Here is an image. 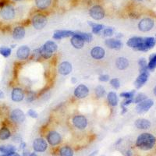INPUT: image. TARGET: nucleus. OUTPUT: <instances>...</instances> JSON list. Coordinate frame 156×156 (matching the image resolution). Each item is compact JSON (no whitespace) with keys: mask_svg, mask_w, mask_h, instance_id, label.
Returning a JSON list of instances; mask_svg holds the SVG:
<instances>
[{"mask_svg":"<svg viewBox=\"0 0 156 156\" xmlns=\"http://www.w3.org/2000/svg\"><path fill=\"white\" fill-rule=\"evenodd\" d=\"M31 23L35 30L40 31L46 26L48 23V18L45 13L38 11L31 16Z\"/></svg>","mask_w":156,"mask_h":156,"instance_id":"2","label":"nucleus"},{"mask_svg":"<svg viewBox=\"0 0 156 156\" xmlns=\"http://www.w3.org/2000/svg\"><path fill=\"white\" fill-rule=\"evenodd\" d=\"M94 94L97 98H102L106 94V91L102 85H98L94 88Z\"/></svg>","mask_w":156,"mask_h":156,"instance_id":"34","label":"nucleus"},{"mask_svg":"<svg viewBox=\"0 0 156 156\" xmlns=\"http://www.w3.org/2000/svg\"><path fill=\"white\" fill-rule=\"evenodd\" d=\"M73 70V66L68 61H63L59 63L58 66V72L63 76H67L70 74Z\"/></svg>","mask_w":156,"mask_h":156,"instance_id":"17","label":"nucleus"},{"mask_svg":"<svg viewBox=\"0 0 156 156\" xmlns=\"http://www.w3.org/2000/svg\"><path fill=\"white\" fill-rule=\"evenodd\" d=\"M149 73H141L137 77L134 81V86L137 89H140L146 83L148 80Z\"/></svg>","mask_w":156,"mask_h":156,"instance_id":"21","label":"nucleus"},{"mask_svg":"<svg viewBox=\"0 0 156 156\" xmlns=\"http://www.w3.org/2000/svg\"><path fill=\"white\" fill-rule=\"evenodd\" d=\"M89 16L95 20H101L105 18V11L102 5L96 4L89 9Z\"/></svg>","mask_w":156,"mask_h":156,"instance_id":"6","label":"nucleus"},{"mask_svg":"<svg viewBox=\"0 0 156 156\" xmlns=\"http://www.w3.org/2000/svg\"><path fill=\"white\" fill-rule=\"evenodd\" d=\"M121 142H122V139H119V140H118V141H117V142H116V145H118L119 144H120V143H121Z\"/></svg>","mask_w":156,"mask_h":156,"instance_id":"56","label":"nucleus"},{"mask_svg":"<svg viewBox=\"0 0 156 156\" xmlns=\"http://www.w3.org/2000/svg\"><path fill=\"white\" fill-rule=\"evenodd\" d=\"M0 152L5 154L6 156L13 155L16 153V148L15 146L11 145V144L1 145L0 146Z\"/></svg>","mask_w":156,"mask_h":156,"instance_id":"26","label":"nucleus"},{"mask_svg":"<svg viewBox=\"0 0 156 156\" xmlns=\"http://www.w3.org/2000/svg\"><path fill=\"white\" fill-rule=\"evenodd\" d=\"M26 147H27V144L25 143L24 141H21L20 144V149H21V150H25L26 149Z\"/></svg>","mask_w":156,"mask_h":156,"instance_id":"48","label":"nucleus"},{"mask_svg":"<svg viewBox=\"0 0 156 156\" xmlns=\"http://www.w3.org/2000/svg\"><path fill=\"white\" fill-rule=\"evenodd\" d=\"M75 31H69V30H57L53 33V38L55 40H60L63 38H71L74 35Z\"/></svg>","mask_w":156,"mask_h":156,"instance_id":"19","label":"nucleus"},{"mask_svg":"<svg viewBox=\"0 0 156 156\" xmlns=\"http://www.w3.org/2000/svg\"><path fill=\"white\" fill-rule=\"evenodd\" d=\"M72 125L78 131H84L88 126V120L85 116L81 114H76L73 116L71 120Z\"/></svg>","mask_w":156,"mask_h":156,"instance_id":"4","label":"nucleus"},{"mask_svg":"<svg viewBox=\"0 0 156 156\" xmlns=\"http://www.w3.org/2000/svg\"><path fill=\"white\" fill-rule=\"evenodd\" d=\"M31 49L27 46H21L16 50V58L21 61H25L31 56Z\"/></svg>","mask_w":156,"mask_h":156,"instance_id":"12","label":"nucleus"},{"mask_svg":"<svg viewBox=\"0 0 156 156\" xmlns=\"http://www.w3.org/2000/svg\"><path fill=\"white\" fill-rule=\"evenodd\" d=\"M109 82H110V85L116 90H118L120 87V82L118 78H112Z\"/></svg>","mask_w":156,"mask_h":156,"instance_id":"43","label":"nucleus"},{"mask_svg":"<svg viewBox=\"0 0 156 156\" xmlns=\"http://www.w3.org/2000/svg\"><path fill=\"white\" fill-rule=\"evenodd\" d=\"M154 25V20L151 18L149 17H146V18H143L142 20H140V22L138 23V29L139 31H142V32H148L150 31Z\"/></svg>","mask_w":156,"mask_h":156,"instance_id":"11","label":"nucleus"},{"mask_svg":"<svg viewBox=\"0 0 156 156\" xmlns=\"http://www.w3.org/2000/svg\"><path fill=\"white\" fill-rule=\"evenodd\" d=\"M27 116H29L32 119H37L38 117V113L32 109H29V110L27 111Z\"/></svg>","mask_w":156,"mask_h":156,"instance_id":"44","label":"nucleus"},{"mask_svg":"<svg viewBox=\"0 0 156 156\" xmlns=\"http://www.w3.org/2000/svg\"><path fill=\"white\" fill-rule=\"evenodd\" d=\"M153 93H154V94L156 96V85L155 87H154V89H153Z\"/></svg>","mask_w":156,"mask_h":156,"instance_id":"57","label":"nucleus"},{"mask_svg":"<svg viewBox=\"0 0 156 156\" xmlns=\"http://www.w3.org/2000/svg\"><path fill=\"white\" fill-rule=\"evenodd\" d=\"M30 154H31L30 151H27V150H26V149L23 151V156H29Z\"/></svg>","mask_w":156,"mask_h":156,"instance_id":"50","label":"nucleus"},{"mask_svg":"<svg viewBox=\"0 0 156 156\" xmlns=\"http://www.w3.org/2000/svg\"><path fill=\"white\" fill-rule=\"evenodd\" d=\"M25 98L27 102H32L36 99V92L32 90L27 91L25 94Z\"/></svg>","mask_w":156,"mask_h":156,"instance_id":"38","label":"nucleus"},{"mask_svg":"<svg viewBox=\"0 0 156 156\" xmlns=\"http://www.w3.org/2000/svg\"><path fill=\"white\" fill-rule=\"evenodd\" d=\"M122 108V111H121V114H125L126 113H127V111H128V109H127V107H125V106H121Z\"/></svg>","mask_w":156,"mask_h":156,"instance_id":"49","label":"nucleus"},{"mask_svg":"<svg viewBox=\"0 0 156 156\" xmlns=\"http://www.w3.org/2000/svg\"><path fill=\"white\" fill-rule=\"evenodd\" d=\"M107 102L110 106L112 107H116L118 105L119 102V97L116 92L114 91H110L107 94Z\"/></svg>","mask_w":156,"mask_h":156,"instance_id":"25","label":"nucleus"},{"mask_svg":"<svg viewBox=\"0 0 156 156\" xmlns=\"http://www.w3.org/2000/svg\"><path fill=\"white\" fill-rule=\"evenodd\" d=\"M134 102V98H129V99H124L123 102H121V106H125L127 107V105H131V103Z\"/></svg>","mask_w":156,"mask_h":156,"instance_id":"46","label":"nucleus"},{"mask_svg":"<svg viewBox=\"0 0 156 156\" xmlns=\"http://www.w3.org/2000/svg\"><path fill=\"white\" fill-rule=\"evenodd\" d=\"M97 153H98V151L96 150V151H93L92 153H91V154H89L88 156H95L97 154Z\"/></svg>","mask_w":156,"mask_h":156,"instance_id":"53","label":"nucleus"},{"mask_svg":"<svg viewBox=\"0 0 156 156\" xmlns=\"http://www.w3.org/2000/svg\"><path fill=\"white\" fill-rule=\"evenodd\" d=\"M42 46H43V48H45L46 50H48V51L50 52V53H53V54H55V53H56L57 49H58V46H57L56 43L55 42H53V41H47Z\"/></svg>","mask_w":156,"mask_h":156,"instance_id":"30","label":"nucleus"},{"mask_svg":"<svg viewBox=\"0 0 156 156\" xmlns=\"http://www.w3.org/2000/svg\"><path fill=\"white\" fill-rule=\"evenodd\" d=\"M12 136V133L7 126L3 125L0 128V140L5 141L8 140Z\"/></svg>","mask_w":156,"mask_h":156,"instance_id":"27","label":"nucleus"},{"mask_svg":"<svg viewBox=\"0 0 156 156\" xmlns=\"http://www.w3.org/2000/svg\"><path fill=\"white\" fill-rule=\"evenodd\" d=\"M144 46H145L147 51H148L149 49H151L154 47L156 44V39L153 37L144 38Z\"/></svg>","mask_w":156,"mask_h":156,"instance_id":"31","label":"nucleus"},{"mask_svg":"<svg viewBox=\"0 0 156 156\" xmlns=\"http://www.w3.org/2000/svg\"><path fill=\"white\" fill-rule=\"evenodd\" d=\"M8 2H9V0H0V9L8 4Z\"/></svg>","mask_w":156,"mask_h":156,"instance_id":"47","label":"nucleus"},{"mask_svg":"<svg viewBox=\"0 0 156 156\" xmlns=\"http://www.w3.org/2000/svg\"><path fill=\"white\" fill-rule=\"evenodd\" d=\"M9 118L13 123L16 124H20L24 123L26 120L25 113L20 109H15L11 111Z\"/></svg>","mask_w":156,"mask_h":156,"instance_id":"8","label":"nucleus"},{"mask_svg":"<svg viewBox=\"0 0 156 156\" xmlns=\"http://www.w3.org/2000/svg\"><path fill=\"white\" fill-rule=\"evenodd\" d=\"M156 138L150 133H143L137 137L136 140V146L141 150L148 151L154 147Z\"/></svg>","mask_w":156,"mask_h":156,"instance_id":"1","label":"nucleus"},{"mask_svg":"<svg viewBox=\"0 0 156 156\" xmlns=\"http://www.w3.org/2000/svg\"><path fill=\"white\" fill-rule=\"evenodd\" d=\"M14 2H21V1H23V0H13Z\"/></svg>","mask_w":156,"mask_h":156,"instance_id":"58","label":"nucleus"},{"mask_svg":"<svg viewBox=\"0 0 156 156\" xmlns=\"http://www.w3.org/2000/svg\"><path fill=\"white\" fill-rule=\"evenodd\" d=\"M138 66H139V71L141 73H148V63L144 58H141L138 60Z\"/></svg>","mask_w":156,"mask_h":156,"instance_id":"33","label":"nucleus"},{"mask_svg":"<svg viewBox=\"0 0 156 156\" xmlns=\"http://www.w3.org/2000/svg\"><path fill=\"white\" fill-rule=\"evenodd\" d=\"M30 59L33 61H40L41 59H42V54H41V50H40V48H38V49H34L31 53V56H30Z\"/></svg>","mask_w":156,"mask_h":156,"instance_id":"35","label":"nucleus"},{"mask_svg":"<svg viewBox=\"0 0 156 156\" xmlns=\"http://www.w3.org/2000/svg\"><path fill=\"white\" fill-rule=\"evenodd\" d=\"M146 99H148V96L145 94H144V93H139V94H137L136 96H134V103L138 104Z\"/></svg>","mask_w":156,"mask_h":156,"instance_id":"40","label":"nucleus"},{"mask_svg":"<svg viewBox=\"0 0 156 156\" xmlns=\"http://www.w3.org/2000/svg\"><path fill=\"white\" fill-rule=\"evenodd\" d=\"M26 35V30L24 26L18 25L13 27V31H12V37L14 40L19 41L21 40L25 37Z\"/></svg>","mask_w":156,"mask_h":156,"instance_id":"18","label":"nucleus"},{"mask_svg":"<svg viewBox=\"0 0 156 156\" xmlns=\"http://www.w3.org/2000/svg\"><path fill=\"white\" fill-rule=\"evenodd\" d=\"M136 1H137V2H141V1H144V0H136Z\"/></svg>","mask_w":156,"mask_h":156,"instance_id":"60","label":"nucleus"},{"mask_svg":"<svg viewBox=\"0 0 156 156\" xmlns=\"http://www.w3.org/2000/svg\"><path fill=\"white\" fill-rule=\"evenodd\" d=\"M41 50V54H42V57L43 59H50L51 58H53V56H54V54L50 52H49L48 50H46L45 48H43V46H41L40 47Z\"/></svg>","mask_w":156,"mask_h":156,"instance_id":"39","label":"nucleus"},{"mask_svg":"<svg viewBox=\"0 0 156 156\" xmlns=\"http://www.w3.org/2000/svg\"><path fill=\"white\" fill-rule=\"evenodd\" d=\"M29 156H38V154H37L36 152H32V153H31V154H30V155Z\"/></svg>","mask_w":156,"mask_h":156,"instance_id":"55","label":"nucleus"},{"mask_svg":"<svg viewBox=\"0 0 156 156\" xmlns=\"http://www.w3.org/2000/svg\"><path fill=\"white\" fill-rule=\"evenodd\" d=\"M155 37H156V34H155Z\"/></svg>","mask_w":156,"mask_h":156,"instance_id":"61","label":"nucleus"},{"mask_svg":"<svg viewBox=\"0 0 156 156\" xmlns=\"http://www.w3.org/2000/svg\"><path fill=\"white\" fill-rule=\"evenodd\" d=\"M70 81H71V83H73V84H75V83H76V82H77V80H76V77H74V76H73V77L71 78Z\"/></svg>","mask_w":156,"mask_h":156,"instance_id":"52","label":"nucleus"},{"mask_svg":"<svg viewBox=\"0 0 156 156\" xmlns=\"http://www.w3.org/2000/svg\"><path fill=\"white\" fill-rule=\"evenodd\" d=\"M134 125L139 130H148L151 127V124L147 119H137L134 122Z\"/></svg>","mask_w":156,"mask_h":156,"instance_id":"24","label":"nucleus"},{"mask_svg":"<svg viewBox=\"0 0 156 156\" xmlns=\"http://www.w3.org/2000/svg\"><path fill=\"white\" fill-rule=\"evenodd\" d=\"M87 24L91 27L92 34H94V35H99L100 33L102 31V30L105 28V26L103 24H97V23H94V22L87 21Z\"/></svg>","mask_w":156,"mask_h":156,"instance_id":"28","label":"nucleus"},{"mask_svg":"<svg viewBox=\"0 0 156 156\" xmlns=\"http://www.w3.org/2000/svg\"><path fill=\"white\" fill-rule=\"evenodd\" d=\"M46 141H47L49 145L56 147V146L59 145L60 144L62 143L63 138L59 133L53 130V131L48 132L47 135H46Z\"/></svg>","mask_w":156,"mask_h":156,"instance_id":"7","label":"nucleus"},{"mask_svg":"<svg viewBox=\"0 0 156 156\" xmlns=\"http://www.w3.org/2000/svg\"><path fill=\"white\" fill-rule=\"evenodd\" d=\"M70 44L74 49H81L84 46L85 42L80 37L76 35L74 32V35L70 38Z\"/></svg>","mask_w":156,"mask_h":156,"instance_id":"22","label":"nucleus"},{"mask_svg":"<svg viewBox=\"0 0 156 156\" xmlns=\"http://www.w3.org/2000/svg\"><path fill=\"white\" fill-rule=\"evenodd\" d=\"M32 148L35 152H45L48 148V142L43 137H38L34 140Z\"/></svg>","mask_w":156,"mask_h":156,"instance_id":"9","label":"nucleus"},{"mask_svg":"<svg viewBox=\"0 0 156 156\" xmlns=\"http://www.w3.org/2000/svg\"><path fill=\"white\" fill-rule=\"evenodd\" d=\"M102 34L105 38H110L114 35V29L113 27H105L102 31Z\"/></svg>","mask_w":156,"mask_h":156,"instance_id":"42","label":"nucleus"},{"mask_svg":"<svg viewBox=\"0 0 156 156\" xmlns=\"http://www.w3.org/2000/svg\"><path fill=\"white\" fill-rule=\"evenodd\" d=\"M9 156H20V155H19L18 154H16V153L15 154H13V155H9Z\"/></svg>","mask_w":156,"mask_h":156,"instance_id":"59","label":"nucleus"},{"mask_svg":"<svg viewBox=\"0 0 156 156\" xmlns=\"http://www.w3.org/2000/svg\"><path fill=\"white\" fill-rule=\"evenodd\" d=\"M127 46L136 51L147 52L144 44V38L141 37H132L127 42Z\"/></svg>","mask_w":156,"mask_h":156,"instance_id":"5","label":"nucleus"},{"mask_svg":"<svg viewBox=\"0 0 156 156\" xmlns=\"http://www.w3.org/2000/svg\"><path fill=\"white\" fill-rule=\"evenodd\" d=\"M98 80H99L100 82L105 83V82H108L110 80V76L108 74H102L98 76Z\"/></svg>","mask_w":156,"mask_h":156,"instance_id":"45","label":"nucleus"},{"mask_svg":"<svg viewBox=\"0 0 156 156\" xmlns=\"http://www.w3.org/2000/svg\"><path fill=\"white\" fill-rule=\"evenodd\" d=\"M90 90H89L88 87L85 84H79L76 87L73 91V95L75 98H78V99H83V98H87L88 96Z\"/></svg>","mask_w":156,"mask_h":156,"instance_id":"10","label":"nucleus"},{"mask_svg":"<svg viewBox=\"0 0 156 156\" xmlns=\"http://www.w3.org/2000/svg\"><path fill=\"white\" fill-rule=\"evenodd\" d=\"M116 68L120 70H125L127 68L129 67L130 63L129 60L127 59L125 57H118L116 59Z\"/></svg>","mask_w":156,"mask_h":156,"instance_id":"23","label":"nucleus"},{"mask_svg":"<svg viewBox=\"0 0 156 156\" xmlns=\"http://www.w3.org/2000/svg\"><path fill=\"white\" fill-rule=\"evenodd\" d=\"M35 4L38 11L44 13L52 7L53 0H35Z\"/></svg>","mask_w":156,"mask_h":156,"instance_id":"15","label":"nucleus"},{"mask_svg":"<svg viewBox=\"0 0 156 156\" xmlns=\"http://www.w3.org/2000/svg\"><path fill=\"white\" fill-rule=\"evenodd\" d=\"M4 96H5V94H4L3 91H1V90H0V98H4Z\"/></svg>","mask_w":156,"mask_h":156,"instance_id":"54","label":"nucleus"},{"mask_svg":"<svg viewBox=\"0 0 156 156\" xmlns=\"http://www.w3.org/2000/svg\"><path fill=\"white\" fill-rule=\"evenodd\" d=\"M12 53V49L7 46H2L0 47V55L2 56L4 58H8L11 56Z\"/></svg>","mask_w":156,"mask_h":156,"instance_id":"37","label":"nucleus"},{"mask_svg":"<svg viewBox=\"0 0 156 156\" xmlns=\"http://www.w3.org/2000/svg\"><path fill=\"white\" fill-rule=\"evenodd\" d=\"M156 68V53L152 54L149 57V62L148 63V69L149 71L154 70Z\"/></svg>","mask_w":156,"mask_h":156,"instance_id":"36","label":"nucleus"},{"mask_svg":"<svg viewBox=\"0 0 156 156\" xmlns=\"http://www.w3.org/2000/svg\"><path fill=\"white\" fill-rule=\"evenodd\" d=\"M16 17V9L10 3L6 4L0 9V18L4 21H11Z\"/></svg>","mask_w":156,"mask_h":156,"instance_id":"3","label":"nucleus"},{"mask_svg":"<svg viewBox=\"0 0 156 156\" xmlns=\"http://www.w3.org/2000/svg\"><path fill=\"white\" fill-rule=\"evenodd\" d=\"M59 156H73L74 152L70 146L64 145L59 148Z\"/></svg>","mask_w":156,"mask_h":156,"instance_id":"29","label":"nucleus"},{"mask_svg":"<svg viewBox=\"0 0 156 156\" xmlns=\"http://www.w3.org/2000/svg\"><path fill=\"white\" fill-rule=\"evenodd\" d=\"M136 94V91L133 90L131 91H125V92L120 93V96L121 98H124V99H129V98H134Z\"/></svg>","mask_w":156,"mask_h":156,"instance_id":"41","label":"nucleus"},{"mask_svg":"<svg viewBox=\"0 0 156 156\" xmlns=\"http://www.w3.org/2000/svg\"><path fill=\"white\" fill-rule=\"evenodd\" d=\"M105 45L106 47L110 49H114V50H120L123 47V43L121 40L117 39L116 38H109L105 41Z\"/></svg>","mask_w":156,"mask_h":156,"instance_id":"16","label":"nucleus"},{"mask_svg":"<svg viewBox=\"0 0 156 156\" xmlns=\"http://www.w3.org/2000/svg\"><path fill=\"white\" fill-rule=\"evenodd\" d=\"M25 98V92L21 87H15L11 91V99L14 102H20Z\"/></svg>","mask_w":156,"mask_h":156,"instance_id":"13","label":"nucleus"},{"mask_svg":"<svg viewBox=\"0 0 156 156\" xmlns=\"http://www.w3.org/2000/svg\"><path fill=\"white\" fill-rule=\"evenodd\" d=\"M125 156H133V152L131 150H127L125 153Z\"/></svg>","mask_w":156,"mask_h":156,"instance_id":"51","label":"nucleus"},{"mask_svg":"<svg viewBox=\"0 0 156 156\" xmlns=\"http://www.w3.org/2000/svg\"><path fill=\"white\" fill-rule=\"evenodd\" d=\"M75 34L78 35L79 37L84 41V42H91L93 40V35L91 33H86V32H82V31H75Z\"/></svg>","mask_w":156,"mask_h":156,"instance_id":"32","label":"nucleus"},{"mask_svg":"<svg viewBox=\"0 0 156 156\" xmlns=\"http://www.w3.org/2000/svg\"><path fill=\"white\" fill-rule=\"evenodd\" d=\"M90 55L94 59L100 60L105 57V49L101 46H94L92 48L90 52Z\"/></svg>","mask_w":156,"mask_h":156,"instance_id":"20","label":"nucleus"},{"mask_svg":"<svg viewBox=\"0 0 156 156\" xmlns=\"http://www.w3.org/2000/svg\"><path fill=\"white\" fill-rule=\"evenodd\" d=\"M154 105V102L151 99H146L140 103L137 104L136 111L139 114L144 113L151 109Z\"/></svg>","mask_w":156,"mask_h":156,"instance_id":"14","label":"nucleus"}]
</instances>
